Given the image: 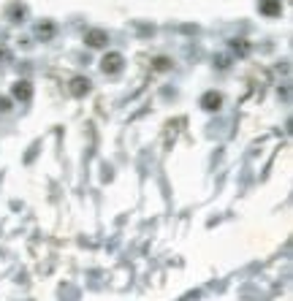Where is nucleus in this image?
Masks as SVG:
<instances>
[{"instance_id":"7","label":"nucleus","mask_w":293,"mask_h":301,"mask_svg":"<svg viewBox=\"0 0 293 301\" xmlns=\"http://www.w3.org/2000/svg\"><path fill=\"white\" fill-rule=\"evenodd\" d=\"M36 36L41 38V41H49V38L55 36V25H52V22H41V25L36 27Z\"/></svg>"},{"instance_id":"6","label":"nucleus","mask_w":293,"mask_h":301,"mask_svg":"<svg viewBox=\"0 0 293 301\" xmlns=\"http://www.w3.org/2000/svg\"><path fill=\"white\" fill-rule=\"evenodd\" d=\"M258 11L266 16H280L283 14V3L280 0H258Z\"/></svg>"},{"instance_id":"8","label":"nucleus","mask_w":293,"mask_h":301,"mask_svg":"<svg viewBox=\"0 0 293 301\" xmlns=\"http://www.w3.org/2000/svg\"><path fill=\"white\" fill-rule=\"evenodd\" d=\"M25 14H27L25 5H11V16H14V19H25Z\"/></svg>"},{"instance_id":"10","label":"nucleus","mask_w":293,"mask_h":301,"mask_svg":"<svg viewBox=\"0 0 293 301\" xmlns=\"http://www.w3.org/2000/svg\"><path fill=\"white\" fill-rule=\"evenodd\" d=\"M169 65H171V62L166 60V57H158V60H155V68H158V71H166Z\"/></svg>"},{"instance_id":"2","label":"nucleus","mask_w":293,"mask_h":301,"mask_svg":"<svg viewBox=\"0 0 293 301\" xmlns=\"http://www.w3.org/2000/svg\"><path fill=\"white\" fill-rule=\"evenodd\" d=\"M220 106H223V95H220V92L209 90V92L201 95V109H204V112H217Z\"/></svg>"},{"instance_id":"4","label":"nucleus","mask_w":293,"mask_h":301,"mask_svg":"<svg viewBox=\"0 0 293 301\" xmlns=\"http://www.w3.org/2000/svg\"><path fill=\"white\" fill-rule=\"evenodd\" d=\"M11 95H14L16 101L27 103V101L33 98V84L25 82V79H22V82H14V87H11Z\"/></svg>"},{"instance_id":"9","label":"nucleus","mask_w":293,"mask_h":301,"mask_svg":"<svg viewBox=\"0 0 293 301\" xmlns=\"http://www.w3.org/2000/svg\"><path fill=\"white\" fill-rule=\"evenodd\" d=\"M234 52H236V55H247L250 46H247V41H234Z\"/></svg>"},{"instance_id":"11","label":"nucleus","mask_w":293,"mask_h":301,"mask_svg":"<svg viewBox=\"0 0 293 301\" xmlns=\"http://www.w3.org/2000/svg\"><path fill=\"white\" fill-rule=\"evenodd\" d=\"M8 106H11V103L5 101V98H0V112H8Z\"/></svg>"},{"instance_id":"3","label":"nucleus","mask_w":293,"mask_h":301,"mask_svg":"<svg viewBox=\"0 0 293 301\" xmlns=\"http://www.w3.org/2000/svg\"><path fill=\"white\" fill-rule=\"evenodd\" d=\"M84 44L93 46V49H101V46L109 44V33L106 30H87L84 33Z\"/></svg>"},{"instance_id":"5","label":"nucleus","mask_w":293,"mask_h":301,"mask_svg":"<svg viewBox=\"0 0 293 301\" xmlns=\"http://www.w3.org/2000/svg\"><path fill=\"white\" fill-rule=\"evenodd\" d=\"M68 87H71V95L82 98V95H87V92H90V87H93V84H90V79H87V76H73Z\"/></svg>"},{"instance_id":"1","label":"nucleus","mask_w":293,"mask_h":301,"mask_svg":"<svg viewBox=\"0 0 293 301\" xmlns=\"http://www.w3.org/2000/svg\"><path fill=\"white\" fill-rule=\"evenodd\" d=\"M122 65H125V57L119 55V52H109V55H103V60H101V71L109 73V76L119 73L122 71Z\"/></svg>"}]
</instances>
